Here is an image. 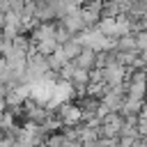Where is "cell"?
Instances as JSON below:
<instances>
[{
	"label": "cell",
	"instance_id": "cell-7",
	"mask_svg": "<svg viewBox=\"0 0 147 147\" xmlns=\"http://www.w3.org/2000/svg\"><path fill=\"white\" fill-rule=\"evenodd\" d=\"M69 60L64 57V53H62V48H57L53 55H48V67H51V71H55V74H60L62 69H64V64H67Z\"/></svg>",
	"mask_w": 147,
	"mask_h": 147
},
{
	"label": "cell",
	"instance_id": "cell-3",
	"mask_svg": "<svg viewBox=\"0 0 147 147\" xmlns=\"http://www.w3.org/2000/svg\"><path fill=\"white\" fill-rule=\"evenodd\" d=\"M60 48H62V53H64V57H67L69 62H76V60H78V55L85 51V46L80 44V39H78V37L69 39V41H67L64 46H60Z\"/></svg>",
	"mask_w": 147,
	"mask_h": 147
},
{
	"label": "cell",
	"instance_id": "cell-2",
	"mask_svg": "<svg viewBox=\"0 0 147 147\" xmlns=\"http://www.w3.org/2000/svg\"><path fill=\"white\" fill-rule=\"evenodd\" d=\"M60 25H62L71 37H78V34L87 32V28H85V23H83V16H80V9H76V11H71L69 16H64V18L60 21Z\"/></svg>",
	"mask_w": 147,
	"mask_h": 147
},
{
	"label": "cell",
	"instance_id": "cell-1",
	"mask_svg": "<svg viewBox=\"0 0 147 147\" xmlns=\"http://www.w3.org/2000/svg\"><path fill=\"white\" fill-rule=\"evenodd\" d=\"M55 117L62 126H78L83 124V110L74 103V101H67V103H60L55 108Z\"/></svg>",
	"mask_w": 147,
	"mask_h": 147
},
{
	"label": "cell",
	"instance_id": "cell-12",
	"mask_svg": "<svg viewBox=\"0 0 147 147\" xmlns=\"http://www.w3.org/2000/svg\"><path fill=\"white\" fill-rule=\"evenodd\" d=\"M140 117L147 119V101H145V106H142V110H140Z\"/></svg>",
	"mask_w": 147,
	"mask_h": 147
},
{
	"label": "cell",
	"instance_id": "cell-9",
	"mask_svg": "<svg viewBox=\"0 0 147 147\" xmlns=\"http://www.w3.org/2000/svg\"><path fill=\"white\" fill-rule=\"evenodd\" d=\"M5 28H7V14H2V11H0V32H2Z\"/></svg>",
	"mask_w": 147,
	"mask_h": 147
},
{
	"label": "cell",
	"instance_id": "cell-6",
	"mask_svg": "<svg viewBox=\"0 0 147 147\" xmlns=\"http://www.w3.org/2000/svg\"><path fill=\"white\" fill-rule=\"evenodd\" d=\"M142 106H145V101H138V99H124V106H122V110H119V115H122V119L124 117H131V115H138L140 117V110H142Z\"/></svg>",
	"mask_w": 147,
	"mask_h": 147
},
{
	"label": "cell",
	"instance_id": "cell-11",
	"mask_svg": "<svg viewBox=\"0 0 147 147\" xmlns=\"http://www.w3.org/2000/svg\"><path fill=\"white\" fill-rule=\"evenodd\" d=\"M7 90H9V87H5V85H0V101H5V94H7Z\"/></svg>",
	"mask_w": 147,
	"mask_h": 147
},
{
	"label": "cell",
	"instance_id": "cell-4",
	"mask_svg": "<svg viewBox=\"0 0 147 147\" xmlns=\"http://www.w3.org/2000/svg\"><path fill=\"white\" fill-rule=\"evenodd\" d=\"M76 67H78V69H83V71H92V69H96V51L85 48V51L78 55Z\"/></svg>",
	"mask_w": 147,
	"mask_h": 147
},
{
	"label": "cell",
	"instance_id": "cell-10",
	"mask_svg": "<svg viewBox=\"0 0 147 147\" xmlns=\"http://www.w3.org/2000/svg\"><path fill=\"white\" fill-rule=\"evenodd\" d=\"M0 147H14V140H9V138H0Z\"/></svg>",
	"mask_w": 147,
	"mask_h": 147
},
{
	"label": "cell",
	"instance_id": "cell-8",
	"mask_svg": "<svg viewBox=\"0 0 147 147\" xmlns=\"http://www.w3.org/2000/svg\"><path fill=\"white\" fill-rule=\"evenodd\" d=\"M60 48V44H57V39H46V41H39V44H34V51L37 53H41V55H53L55 51Z\"/></svg>",
	"mask_w": 147,
	"mask_h": 147
},
{
	"label": "cell",
	"instance_id": "cell-5",
	"mask_svg": "<svg viewBox=\"0 0 147 147\" xmlns=\"http://www.w3.org/2000/svg\"><path fill=\"white\" fill-rule=\"evenodd\" d=\"M113 51H117V53H133V51H138L136 34H124L117 41H113Z\"/></svg>",
	"mask_w": 147,
	"mask_h": 147
}]
</instances>
